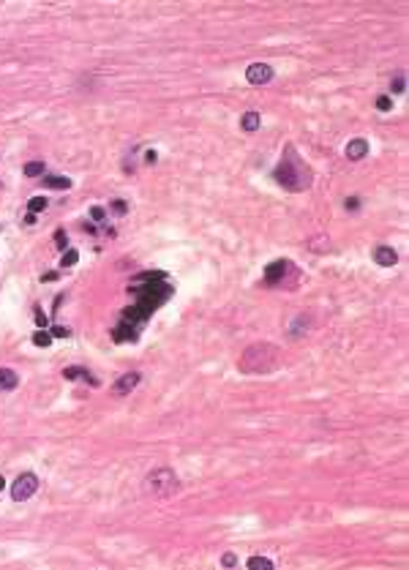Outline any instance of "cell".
Wrapping results in <instances>:
<instances>
[{
    "label": "cell",
    "instance_id": "obj_1",
    "mask_svg": "<svg viewBox=\"0 0 409 570\" xmlns=\"http://www.w3.org/2000/svg\"><path fill=\"white\" fill-rule=\"evenodd\" d=\"M273 180L286 191H303L311 186V170L300 161V156H295V148H286L281 164L273 170Z\"/></svg>",
    "mask_w": 409,
    "mask_h": 570
},
{
    "label": "cell",
    "instance_id": "obj_2",
    "mask_svg": "<svg viewBox=\"0 0 409 570\" xmlns=\"http://www.w3.org/2000/svg\"><path fill=\"white\" fill-rule=\"evenodd\" d=\"M278 363V350L273 344H254L243 352L240 358V369L248 374H267L273 371Z\"/></svg>",
    "mask_w": 409,
    "mask_h": 570
},
{
    "label": "cell",
    "instance_id": "obj_3",
    "mask_svg": "<svg viewBox=\"0 0 409 570\" xmlns=\"http://www.w3.org/2000/svg\"><path fill=\"white\" fill-rule=\"evenodd\" d=\"M178 486H180L178 475L169 467H159V469H153V472H148V478L142 483L148 497H169L172 491H178Z\"/></svg>",
    "mask_w": 409,
    "mask_h": 570
},
{
    "label": "cell",
    "instance_id": "obj_4",
    "mask_svg": "<svg viewBox=\"0 0 409 570\" xmlns=\"http://www.w3.org/2000/svg\"><path fill=\"white\" fill-rule=\"evenodd\" d=\"M38 488V478L33 472H22L19 478L11 483V499L14 502H25V499H30L33 494H36Z\"/></svg>",
    "mask_w": 409,
    "mask_h": 570
},
{
    "label": "cell",
    "instance_id": "obj_5",
    "mask_svg": "<svg viewBox=\"0 0 409 570\" xmlns=\"http://www.w3.org/2000/svg\"><path fill=\"white\" fill-rule=\"evenodd\" d=\"M245 79H248L251 85H267L273 79V68L267 66V63H251V66L245 68Z\"/></svg>",
    "mask_w": 409,
    "mask_h": 570
},
{
    "label": "cell",
    "instance_id": "obj_6",
    "mask_svg": "<svg viewBox=\"0 0 409 570\" xmlns=\"http://www.w3.org/2000/svg\"><path fill=\"white\" fill-rule=\"evenodd\" d=\"M139 382H142V374L139 371H128V374H123L120 380L112 382V395H128Z\"/></svg>",
    "mask_w": 409,
    "mask_h": 570
},
{
    "label": "cell",
    "instance_id": "obj_7",
    "mask_svg": "<svg viewBox=\"0 0 409 570\" xmlns=\"http://www.w3.org/2000/svg\"><path fill=\"white\" fill-rule=\"evenodd\" d=\"M289 267H292V262H286V259H276V262H270V265H267V270H265V284H267V287L278 284L286 273H289Z\"/></svg>",
    "mask_w": 409,
    "mask_h": 570
},
{
    "label": "cell",
    "instance_id": "obj_8",
    "mask_svg": "<svg viewBox=\"0 0 409 570\" xmlns=\"http://www.w3.org/2000/svg\"><path fill=\"white\" fill-rule=\"evenodd\" d=\"M374 262L382 265V267H393L396 262H399V254H396V248H390V246H377L374 248Z\"/></svg>",
    "mask_w": 409,
    "mask_h": 570
},
{
    "label": "cell",
    "instance_id": "obj_9",
    "mask_svg": "<svg viewBox=\"0 0 409 570\" xmlns=\"http://www.w3.org/2000/svg\"><path fill=\"white\" fill-rule=\"evenodd\" d=\"M344 153H347L349 161H360L368 156V142L366 139H349L347 148H344Z\"/></svg>",
    "mask_w": 409,
    "mask_h": 570
},
{
    "label": "cell",
    "instance_id": "obj_10",
    "mask_svg": "<svg viewBox=\"0 0 409 570\" xmlns=\"http://www.w3.org/2000/svg\"><path fill=\"white\" fill-rule=\"evenodd\" d=\"M259 123H262L259 112H256V109H248V112L243 115V120H240V129H243L245 134H254L256 129H259Z\"/></svg>",
    "mask_w": 409,
    "mask_h": 570
},
{
    "label": "cell",
    "instance_id": "obj_11",
    "mask_svg": "<svg viewBox=\"0 0 409 570\" xmlns=\"http://www.w3.org/2000/svg\"><path fill=\"white\" fill-rule=\"evenodd\" d=\"M19 385V377L11 369H0V390H14Z\"/></svg>",
    "mask_w": 409,
    "mask_h": 570
},
{
    "label": "cell",
    "instance_id": "obj_12",
    "mask_svg": "<svg viewBox=\"0 0 409 570\" xmlns=\"http://www.w3.org/2000/svg\"><path fill=\"white\" fill-rule=\"evenodd\" d=\"M41 180H44L46 189H57V191H60V189H71V178H63V175H44Z\"/></svg>",
    "mask_w": 409,
    "mask_h": 570
},
{
    "label": "cell",
    "instance_id": "obj_13",
    "mask_svg": "<svg viewBox=\"0 0 409 570\" xmlns=\"http://www.w3.org/2000/svg\"><path fill=\"white\" fill-rule=\"evenodd\" d=\"M87 374H90V371L79 369V366H66V369H63V380H68V382L79 380V377H85V380H87Z\"/></svg>",
    "mask_w": 409,
    "mask_h": 570
},
{
    "label": "cell",
    "instance_id": "obj_14",
    "mask_svg": "<svg viewBox=\"0 0 409 570\" xmlns=\"http://www.w3.org/2000/svg\"><path fill=\"white\" fill-rule=\"evenodd\" d=\"M44 172H46L44 161H27L25 164V175L27 178H44Z\"/></svg>",
    "mask_w": 409,
    "mask_h": 570
},
{
    "label": "cell",
    "instance_id": "obj_15",
    "mask_svg": "<svg viewBox=\"0 0 409 570\" xmlns=\"http://www.w3.org/2000/svg\"><path fill=\"white\" fill-rule=\"evenodd\" d=\"M77 262H79V251H77V248H68V251H63L60 267H71V265H77Z\"/></svg>",
    "mask_w": 409,
    "mask_h": 570
},
{
    "label": "cell",
    "instance_id": "obj_16",
    "mask_svg": "<svg viewBox=\"0 0 409 570\" xmlns=\"http://www.w3.org/2000/svg\"><path fill=\"white\" fill-rule=\"evenodd\" d=\"M46 205H49V202H46L44 196H33V199H27V210H30V213H41V210H46Z\"/></svg>",
    "mask_w": 409,
    "mask_h": 570
},
{
    "label": "cell",
    "instance_id": "obj_17",
    "mask_svg": "<svg viewBox=\"0 0 409 570\" xmlns=\"http://www.w3.org/2000/svg\"><path fill=\"white\" fill-rule=\"evenodd\" d=\"M33 344L36 347H49L52 344V333L49 330H38V333L33 336Z\"/></svg>",
    "mask_w": 409,
    "mask_h": 570
},
{
    "label": "cell",
    "instance_id": "obj_18",
    "mask_svg": "<svg viewBox=\"0 0 409 570\" xmlns=\"http://www.w3.org/2000/svg\"><path fill=\"white\" fill-rule=\"evenodd\" d=\"M245 565H248V568H254V570H256V568H265V570H270V568H273V562L267 560V557H251V560L245 562Z\"/></svg>",
    "mask_w": 409,
    "mask_h": 570
},
{
    "label": "cell",
    "instance_id": "obj_19",
    "mask_svg": "<svg viewBox=\"0 0 409 570\" xmlns=\"http://www.w3.org/2000/svg\"><path fill=\"white\" fill-rule=\"evenodd\" d=\"M52 339H68L71 336V328H66V325H55V328H49Z\"/></svg>",
    "mask_w": 409,
    "mask_h": 570
},
{
    "label": "cell",
    "instance_id": "obj_20",
    "mask_svg": "<svg viewBox=\"0 0 409 570\" xmlns=\"http://www.w3.org/2000/svg\"><path fill=\"white\" fill-rule=\"evenodd\" d=\"M66 243H68V235H66V229H55V246L66 251Z\"/></svg>",
    "mask_w": 409,
    "mask_h": 570
},
{
    "label": "cell",
    "instance_id": "obj_21",
    "mask_svg": "<svg viewBox=\"0 0 409 570\" xmlns=\"http://www.w3.org/2000/svg\"><path fill=\"white\" fill-rule=\"evenodd\" d=\"M109 207H112L118 216H126V210H128V205H126L123 199H112V202H109Z\"/></svg>",
    "mask_w": 409,
    "mask_h": 570
},
{
    "label": "cell",
    "instance_id": "obj_22",
    "mask_svg": "<svg viewBox=\"0 0 409 570\" xmlns=\"http://www.w3.org/2000/svg\"><path fill=\"white\" fill-rule=\"evenodd\" d=\"M390 107H393V101H390V96H379V98H377V109H379V112H388Z\"/></svg>",
    "mask_w": 409,
    "mask_h": 570
},
{
    "label": "cell",
    "instance_id": "obj_23",
    "mask_svg": "<svg viewBox=\"0 0 409 570\" xmlns=\"http://www.w3.org/2000/svg\"><path fill=\"white\" fill-rule=\"evenodd\" d=\"M90 218L93 221H104V218H107V210H104V207H90Z\"/></svg>",
    "mask_w": 409,
    "mask_h": 570
},
{
    "label": "cell",
    "instance_id": "obj_24",
    "mask_svg": "<svg viewBox=\"0 0 409 570\" xmlns=\"http://www.w3.org/2000/svg\"><path fill=\"white\" fill-rule=\"evenodd\" d=\"M36 325H38V328H46V325H49V319H46V314L41 311L38 306H36Z\"/></svg>",
    "mask_w": 409,
    "mask_h": 570
},
{
    "label": "cell",
    "instance_id": "obj_25",
    "mask_svg": "<svg viewBox=\"0 0 409 570\" xmlns=\"http://www.w3.org/2000/svg\"><path fill=\"white\" fill-rule=\"evenodd\" d=\"M221 565H224V568H235L237 565V557L235 554H224V557H221Z\"/></svg>",
    "mask_w": 409,
    "mask_h": 570
},
{
    "label": "cell",
    "instance_id": "obj_26",
    "mask_svg": "<svg viewBox=\"0 0 409 570\" xmlns=\"http://www.w3.org/2000/svg\"><path fill=\"white\" fill-rule=\"evenodd\" d=\"M404 88H407L404 77H396V79H393V93H404Z\"/></svg>",
    "mask_w": 409,
    "mask_h": 570
},
{
    "label": "cell",
    "instance_id": "obj_27",
    "mask_svg": "<svg viewBox=\"0 0 409 570\" xmlns=\"http://www.w3.org/2000/svg\"><path fill=\"white\" fill-rule=\"evenodd\" d=\"M360 207V196H349L347 199V210H358Z\"/></svg>",
    "mask_w": 409,
    "mask_h": 570
},
{
    "label": "cell",
    "instance_id": "obj_28",
    "mask_svg": "<svg viewBox=\"0 0 409 570\" xmlns=\"http://www.w3.org/2000/svg\"><path fill=\"white\" fill-rule=\"evenodd\" d=\"M25 224H27V226L36 224V213H27V216H25Z\"/></svg>",
    "mask_w": 409,
    "mask_h": 570
},
{
    "label": "cell",
    "instance_id": "obj_29",
    "mask_svg": "<svg viewBox=\"0 0 409 570\" xmlns=\"http://www.w3.org/2000/svg\"><path fill=\"white\" fill-rule=\"evenodd\" d=\"M145 161H148V164H153V161H156V150H148V156H145Z\"/></svg>",
    "mask_w": 409,
    "mask_h": 570
},
{
    "label": "cell",
    "instance_id": "obj_30",
    "mask_svg": "<svg viewBox=\"0 0 409 570\" xmlns=\"http://www.w3.org/2000/svg\"><path fill=\"white\" fill-rule=\"evenodd\" d=\"M3 488H5V478L0 475V491H3Z\"/></svg>",
    "mask_w": 409,
    "mask_h": 570
}]
</instances>
